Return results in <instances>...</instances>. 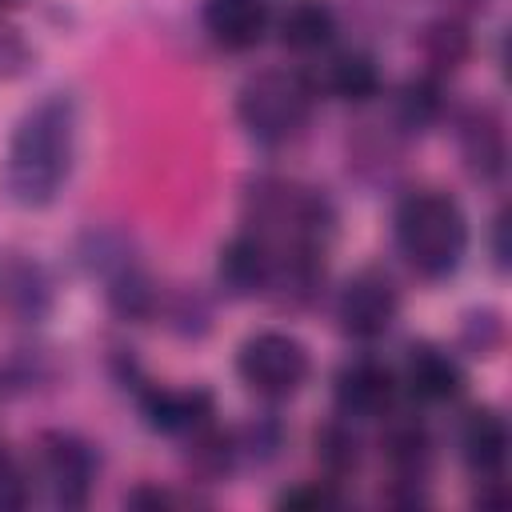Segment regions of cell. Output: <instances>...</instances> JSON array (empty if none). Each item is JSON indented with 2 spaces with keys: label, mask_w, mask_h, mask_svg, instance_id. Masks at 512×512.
Wrapping results in <instances>:
<instances>
[{
  "label": "cell",
  "mask_w": 512,
  "mask_h": 512,
  "mask_svg": "<svg viewBox=\"0 0 512 512\" xmlns=\"http://www.w3.org/2000/svg\"><path fill=\"white\" fill-rule=\"evenodd\" d=\"M284 508H324V504H336V492L332 488H320V484H308V488H292L280 496Z\"/></svg>",
  "instance_id": "cell-22"
},
{
  "label": "cell",
  "mask_w": 512,
  "mask_h": 512,
  "mask_svg": "<svg viewBox=\"0 0 512 512\" xmlns=\"http://www.w3.org/2000/svg\"><path fill=\"white\" fill-rule=\"evenodd\" d=\"M204 28L216 44L244 52L256 48L268 32V4L264 0H204Z\"/></svg>",
  "instance_id": "cell-8"
},
{
  "label": "cell",
  "mask_w": 512,
  "mask_h": 512,
  "mask_svg": "<svg viewBox=\"0 0 512 512\" xmlns=\"http://www.w3.org/2000/svg\"><path fill=\"white\" fill-rule=\"evenodd\" d=\"M316 456L332 468V472H348L356 468V436L344 424H328L316 436Z\"/></svg>",
  "instance_id": "cell-18"
},
{
  "label": "cell",
  "mask_w": 512,
  "mask_h": 512,
  "mask_svg": "<svg viewBox=\"0 0 512 512\" xmlns=\"http://www.w3.org/2000/svg\"><path fill=\"white\" fill-rule=\"evenodd\" d=\"M396 244L420 276L428 280L452 276L468 248V224L460 204L440 192L408 196L396 208Z\"/></svg>",
  "instance_id": "cell-2"
},
{
  "label": "cell",
  "mask_w": 512,
  "mask_h": 512,
  "mask_svg": "<svg viewBox=\"0 0 512 512\" xmlns=\"http://www.w3.org/2000/svg\"><path fill=\"white\" fill-rule=\"evenodd\" d=\"M40 460H44V476L52 480V496L64 508H80L92 492V476H96V456L84 440L68 436V432H48L40 444Z\"/></svg>",
  "instance_id": "cell-6"
},
{
  "label": "cell",
  "mask_w": 512,
  "mask_h": 512,
  "mask_svg": "<svg viewBox=\"0 0 512 512\" xmlns=\"http://www.w3.org/2000/svg\"><path fill=\"white\" fill-rule=\"evenodd\" d=\"M144 416L160 432H196L212 416V396L200 388H192V392L148 388L144 392Z\"/></svg>",
  "instance_id": "cell-10"
},
{
  "label": "cell",
  "mask_w": 512,
  "mask_h": 512,
  "mask_svg": "<svg viewBox=\"0 0 512 512\" xmlns=\"http://www.w3.org/2000/svg\"><path fill=\"white\" fill-rule=\"evenodd\" d=\"M76 156V104L64 92L44 96L12 132L4 156V192L20 208H44L56 200Z\"/></svg>",
  "instance_id": "cell-1"
},
{
  "label": "cell",
  "mask_w": 512,
  "mask_h": 512,
  "mask_svg": "<svg viewBox=\"0 0 512 512\" xmlns=\"http://www.w3.org/2000/svg\"><path fill=\"white\" fill-rule=\"evenodd\" d=\"M460 448H464V460H468V468L476 476H500L504 456H508V428H504V420L492 408L468 412L464 432H460Z\"/></svg>",
  "instance_id": "cell-9"
},
{
  "label": "cell",
  "mask_w": 512,
  "mask_h": 512,
  "mask_svg": "<svg viewBox=\"0 0 512 512\" xmlns=\"http://www.w3.org/2000/svg\"><path fill=\"white\" fill-rule=\"evenodd\" d=\"M336 36V16L328 4L320 0H300L284 12L280 20V40L292 48V52H316L324 48L328 40Z\"/></svg>",
  "instance_id": "cell-13"
},
{
  "label": "cell",
  "mask_w": 512,
  "mask_h": 512,
  "mask_svg": "<svg viewBox=\"0 0 512 512\" xmlns=\"http://www.w3.org/2000/svg\"><path fill=\"white\" fill-rule=\"evenodd\" d=\"M240 380L264 400H288L308 380V348L288 332H256L236 356Z\"/></svg>",
  "instance_id": "cell-4"
},
{
  "label": "cell",
  "mask_w": 512,
  "mask_h": 512,
  "mask_svg": "<svg viewBox=\"0 0 512 512\" xmlns=\"http://www.w3.org/2000/svg\"><path fill=\"white\" fill-rule=\"evenodd\" d=\"M24 504H28V476L8 452H0V512L24 508Z\"/></svg>",
  "instance_id": "cell-21"
},
{
  "label": "cell",
  "mask_w": 512,
  "mask_h": 512,
  "mask_svg": "<svg viewBox=\"0 0 512 512\" xmlns=\"http://www.w3.org/2000/svg\"><path fill=\"white\" fill-rule=\"evenodd\" d=\"M388 460L396 464L400 480H420L428 468V436L416 424H400L388 432Z\"/></svg>",
  "instance_id": "cell-16"
},
{
  "label": "cell",
  "mask_w": 512,
  "mask_h": 512,
  "mask_svg": "<svg viewBox=\"0 0 512 512\" xmlns=\"http://www.w3.org/2000/svg\"><path fill=\"white\" fill-rule=\"evenodd\" d=\"M396 308H400V300H396V288L388 284V276H380V272H360V276H352L348 288L340 292V308H336V312H340V324H344L348 336H356V340H376V336H384V332L392 328Z\"/></svg>",
  "instance_id": "cell-5"
},
{
  "label": "cell",
  "mask_w": 512,
  "mask_h": 512,
  "mask_svg": "<svg viewBox=\"0 0 512 512\" xmlns=\"http://www.w3.org/2000/svg\"><path fill=\"white\" fill-rule=\"evenodd\" d=\"M328 88L340 96V100H368L376 96L380 88V76H376V64L364 56V52H344L328 64Z\"/></svg>",
  "instance_id": "cell-15"
},
{
  "label": "cell",
  "mask_w": 512,
  "mask_h": 512,
  "mask_svg": "<svg viewBox=\"0 0 512 512\" xmlns=\"http://www.w3.org/2000/svg\"><path fill=\"white\" fill-rule=\"evenodd\" d=\"M272 276V256L260 240L252 236H236L224 244L220 252V284L232 292V296H252L268 284Z\"/></svg>",
  "instance_id": "cell-11"
},
{
  "label": "cell",
  "mask_w": 512,
  "mask_h": 512,
  "mask_svg": "<svg viewBox=\"0 0 512 512\" xmlns=\"http://www.w3.org/2000/svg\"><path fill=\"white\" fill-rule=\"evenodd\" d=\"M408 392L416 396V400H428V404H440V400H452V396H460V388H464V376H460V368L440 352V348H432V344H420V348H412V356H408Z\"/></svg>",
  "instance_id": "cell-12"
},
{
  "label": "cell",
  "mask_w": 512,
  "mask_h": 512,
  "mask_svg": "<svg viewBox=\"0 0 512 512\" xmlns=\"http://www.w3.org/2000/svg\"><path fill=\"white\" fill-rule=\"evenodd\" d=\"M396 400V376L376 360H356L336 376V408L352 420H376Z\"/></svg>",
  "instance_id": "cell-7"
},
{
  "label": "cell",
  "mask_w": 512,
  "mask_h": 512,
  "mask_svg": "<svg viewBox=\"0 0 512 512\" xmlns=\"http://www.w3.org/2000/svg\"><path fill=\"white\" fill-rule=\"evenodd\" d=\"M464 160L480 180L500 176V168H504V132H500V120L492 112H476L464 124Z\"/></svg>",
  "instance_id": "cell-14"
},
{
  "label": "cell",
  "mask_w": 512,
  "mask_h": 512,
  "mask_svg": "<svg viewBox=\"0 0 512 512\" xmlns=\"http://www.w3.org/2000/svg\"><path fill=\"white\" fill-rule=\"evenodd\" d=\"M240 124L260 144H288L312 116V88L296 72H260L240 88Z\"/></svg>",
  "instance_id": "cell-3"
},
{
  "label": "cell",
  "mask_w": 512,
  "mask_h": 512,
  "mask_svg": "<svg viewBox=\"0 0 512 512\" xmlns=\"http://www.w3.org/2000/svg\"><path fill=\"white\" fill-rule=\"evenodd\" d=\"M4 284H8V288H4L8 304H12L16 312H24V316H36V312L44 308V300H48V292H44L36 268H28V264H16V272H8Z\"/></svg>",
  "instance_id": "cell-17"
},
{
  "label": "cell",
  "mask_w": 512,
  "mask_h": 512,
  "mask_svg": "<svg viewBox=\"0 0 512 512\" xmlns=\"http://www.w3.org/2000/svg\"><path fill=\"white\" fill-rule=\"evenodd\" d=\"M440 112V96H436V84L432 80H412L400 96V116L408 128H424L432 116Z\"/></svg>",
  "instance_id": "cell-19"
},
{
  "label": "cell",
  "mask_w": 512,
  "mask_h": 512,
  "mask_svg": "<svg viewBox=\"0 0 512 512\" xmlns=\"http://www.w3.org/2000/svg\"><path fill=\"white\" fill-rule=\"evenodd\" d=\"M128 504H144V508H164V504H176V496H168V492H160V488H136L132 496H128Z\"/></svg>",
  "instance_id": "cell-23"
},
{
  "label": "cell",
  "mask_w": 512,
  "mask_h": 512,
  "mask_svg": "<svg viewBox=\"0 0 512 512\" xmlns=\"http://www.w3.org/2000/svg\"><path fill=\"white\" fill-rule=\"evenodd\" d=\"M424 44H428V56H432L440 68H456V64L464 60V52H468V36H464L460 24H436Z\"/></svg>",
  "instance_id": "cell-20"
}]
</instances>
